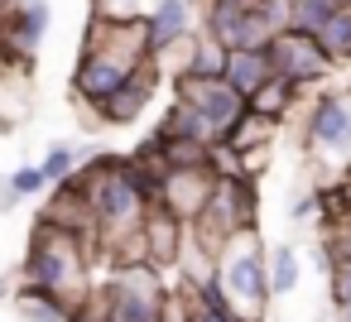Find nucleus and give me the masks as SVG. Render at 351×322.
Returning <instances> with one entry per match:
<instances>
[{
  "mask_svg": "<svg viewBox=\"0 0 351 322\" xmlns=\"http://www.w3.org/2000/svg\"><path fill=\"white\" fill-rule=\"evenodd\" d=\"M92 236H82L77 226H68L63 216L44 212L39 226H34V240H29V255H25V284H39V288H53L73 303L87 298V255H92Z\"/></svg>",
  "mask_w": 351,
  "mask_h": 322,
  "instance_id": "1",
  "label": "nucleus"
},
{
  "mask_svg": "<svg viewBox=\"0 0 351 322\" xmlns=\"http://www.w3.org/2000/svg\"><path fill=\"white\" fill-rule=\"evenodd\" d=\"M289 25V0H212L207 15V29L221 49H265Z\"/></svg>",
  "mask_w": 351,
  "mask_h": 322,
  "instance_id": "2",
  "label": "nucleus"
},
{
  "mask_svg": "<svg viewBox=\"0 0 351 322\" xmlns=\"http://www.w3.org/2000/svg\"><path fill=\"white\" fill-rule=\"evenodd\" d=\"M159 264L149 260H125L97 293L111 312V322H169V303L159 293Z\"/></svg>",
  "mask_w": 351,
  "mask_h": 322,
  "instance_id": "3",
  "label": "nucleus"
},
{
  "mask_svg": "<svg viewBox=\"0 0 351 322\" xmlns=\"http://www.w3.org/2000/svg\"><path fill=\"white\" fill-rule=\"evenodd\" d=\"M217 274H221L226 298L236 303V312L255 322L274 288H269V269H265V255L255 250L250 231H241V236H231V240H226V250L217 255Z\"/></svg>",
  "mask_w": 351,
  "mask_h": 322,
  "instance_id": "4",
  "label": "nucleus"
},
{
  "mask_svg": "<svg viewBox=\"0 0 351 322\" xmlns=\"http://www.w3.org/2000/svg\"><path fill=\"white\" fill-rule=\"evenodd\" d=\"M145 58H149L145 44H130V49H121V44H97V49H82V63H77V73H73L77 101H82L87 111H97Z\"/></svg>",
  "mask_w": 351,
  "mask_h": 322,
  "instance_id": "5",
  "label": "nucleus"
},
{
  "mask_svg": "<svg viewBox=\"0 0 351 322\" xmlns=\"http://www.w3.org/2000/svg\"><path fill=\"white\" fill-rule=\"evenodd\" d=\"M178 97L193 101V106L217 125V145H231V140L241 135V125L255 116L250 97H241L221 73H212V77H178Z\"/></svg>",
  "mask_w": 351,
  "mask_h": 322,
  "instance_id": "6",
  "label": "nucleus"
},
{
  "mask_svg": "<svg viewBox=\"0 0 351 322\" xmlns=\"http://www.w3.org/2000/svg\"><path fill=\"white\" fill-rule=\"evenodd\" d=\"M265 53H269V68H274V77H284V82H293V87H303V82H322L327 73H332V53L322 49V39L317 34H308V29H279L269 44H265Z\"/></svg>",
  "mask_w": 351,
  "mask_h": 322,
  "instance_id": "7",
  "label": "nucleus"
},
{
  "mask_svg": "<svg viewBox=\"0 0 351 322\" xmlns=\"http://www.w3.org/2000/svg\"><path fill=\"white\" fill-rule=\"evenodd\" d=\"M217 169L212 164H197V169H164L159 173V202L169 212H178L183 221H197L217 193Z\"/></svg>",
  "mask_w": 351,
  "mask_h": 322,
  "instance_id": "8",
  "label": "nucleus"
},
{
  "mask_svg": "<svg viewBox=\"0 0 351 322\" xmlns=\"http://www.w3.org/2000/svg\"><path fill=\"white\" fill-rule=\"evenodd\" d=\"M303 140L332 159L351 154V97H317L303 125Z\"/></svg>",
  "mask_w": 351,
  "mask_h": 322,
  "instance_id": "9",
  "label": "nucleus"
},
{
  "mask_svg": "<svg viewBox=\"0 0 351 322\" xmlns=\"http://www.w3.org/2000/svg\"><path fill=\"white\" fill-rule=\"evenodd\" d=\"M140 25H145L149 53L159 58V53H169L173 44H183V39L193 34V25H197V0H154V5L140 15Z\"/></svg>",
  "mask_w": 351,
  "mask_h": 322,
  "instance_id": "10",
  "label": "nucleus"
},
{
  "mask_svg": "<svg viewBox=\"0 0 351 322\" xmlns=\"http://www.w3.org/2000/svg\"><path fill=\"white\" fill-rule=\"evenodd\" d=\"M154 82H159V68H154V53L92 111L97 121H106V125H130V121H140V111L149 106V97H154Z\"/></svg>",
  "mask_w": 351,
  "mask_h": 322,
  "instance_id": "11",
  "label": "nucleus"
},
{
  "mask_svg": "<svg viewBox=\"0 0 351 322\" xmlns=\"http://www.w3.org/2000/svg\"><path fill=\"white\" fill-rule=\"evenodd\" d=\"M49 20H53L49 0H25V5L5 10V20H0V34H5V49H10L15 58H29V53H34V49L44 44V34H49Z\"/></svg>",
  "mask_w": 351,
  "mask_h": 322,
  "instance_id": "12",
  "label": "nucleus"
},
{
  "mask_svg": "<svg viewBox=\"0 0 351 322\" xmlns=\"http://www.w3.org/2000/svg\"><path fill=\"white\" fill-rule=\"evenodd\" d=\"M183 226H188V221H183L178 212H169L164 202L149 207L145 231H140V240H145V260H149V264H173V260H183V245H188Z\"/></svg>",
  "mask_w": 351,
  "mask_h": 322,
  "instance_id": "13",
  "label": "nucleus"
},
{
  "mask_svg": "<svg viewBox=\"0 0 351 322\" xmlns=\"http://www.w3.org/2000/svg\"><path fill=\"white\" fill-rule=\"evenodd\" d=\"M221 77H226L241 97H255V92L274 77V68H269V53H265V49H226Z\"/></svg>",
  "mask_w": 351,
  "mask_h": 322,
  "instance_id": "14",
  "label": "nucleus"
},
{
  "mask_svg": "<svg viewBox=\"0 0 351 322\" xmlns=\"http://www.w3.org/2000/svg\"><path fill=\"white\" fill-rule=\"evenodd\" d=\"M15 303H20V312H25L29 322H73V317H77V303H73V298H63V293H53V288H39V284H25Z\"/></svg>",
  "mask_w": 351,
  "mask_h": 322,
  "instance_id": "15",
  "label": "nucleus"
},
{
  "mask_svg": "<svg viewBox=\"0 0 351 322\" xmlns=\"http://www.w3.org/2000/svg\"><path fill=\"white\" fill-rule=\"evenodd\" d=\"M164 130H173V135H188V140H202V145H217V125L193 106V101H183L178 97V106L169 111V121H164Z\"/></svg>",
  "mask_w": 351,
  "mask_h": 322,
  "instance_id": "16",
  "label": "nucleus"
},
{
  "mask_svg": "<svg viewBox=\"0 0 351 322\" xmlns=\"http://www.w3.org/2000/svg\"><path fill=\"white\" fill-rule=\"evenodd\" d=\"M322 49L341 63V58H351V0H341V5H337V15L322 25Z\"/></svg>",
  "mask_w": 351,
  "mask_h": 322,
  "instance_id": "17",
  "label": "nucleus"
},
{
  "mask_svg": "<svg viewBox=\"0 0 351 322\" xmlns=\"http://www.w3.org/2000/svg\"><path fill=\"white\" fill-rule=\"evenodd\" d=\"M341 0H289V20L293 29H308V34H322V25L337 15Z\"/></svg>",
  "mask_w": 351,
  "mask_h": 322,
  "instance_id": "18",
  "label": "nucleus"
},
{
  "mask_svg": "<svg viewBox=\"0 0 351 322\" xmlns=\"http://www.w3.org/2000/svg\"><path fill=\"white\" fill-rule=\"evenodd\" d=\"M298 274H303V269H298V250H293V245H279L274 260H269V288H274V293H293V288H298Z\"/></svg>",
  "mask_w": 351,
  "mask_h": 322,
  "instance_id": "19",
  "label": "nucleus"
},
{
  "mask_svg": "<svg viewBox=\"0 0 351 322\" xmlns=\"http://www.w3.org/2000/svg\"><path fill=\"white\" fill-rule=\"evenodd\" d=\"M44 188H49L44 164H25V169L10 178V193H15V197H34V193H44Z\"/></svg>",
  "mask_w": 351,
  "mask_h": 322,
  "instance_id": "20",
  "label": "nucleus"
},
{
  "mask_svg": "<svg viewBox=\"0 0 351 322\" xmlns=\"http://www.w3.org/2000/svg\"><path fill=\"white\" fill-rule=\"evenodd\" d=\"M73 169H77V154H73L68 145H53V149L44 154V173H49V183H63Z\"/></svg>",
  "mask_w": 351,
  "mask_h": 322,
  "instance_id": "21",
  "label": "nucleus"
},
{
  "mask_svg": "<svg viewBox=\"0 0 351 322\" xmlns=\"http://www.w3.org/2000/svg\"><path fill=\"white\" fill-rule=\"evenodd\" d=\"M322 264L337 269V264H351V221L341 226V236H332V245L322 250Z\"/></svg>",
  "mask_w": 351,
  "mask_h": 322,
  "instance_id": "22",
  "label": "nucleus"
},
{
  "mask_svg": "<svg viewBox=\"0 0 351 322\" xmlns=\"http://www.w3.org/2000/svg\"><path fill=\"white\" fill-rule=\"evenodd\" d=\"M332 298H337V308H351V264L332 269Z\"/></svg>",
  "mask_w": 351,
  "mask_h": 322,
  "instance_id": "23",
  "label": "nucleus"
},
{
  "mask_svg": "<svg viewBox=\"0 0 351 322\" xmlns=\"http://www.w3.org/2000/svg\"><path fill=\"white\" fill-rule=\"evenodd\" d=\"M97 10H101V15H116V20H140L135 0H97Z\"/></svg>",
  "mask_w": 351,
  "mask_h": 322,
  "instance_id": "24",
  "label": "nucleus"
},
{
  "mask_svg": "<svg viewBox=\"0 0 351 322\" xmlns=\"http://www.w3.org/2000/svg\"><path fill=\"white\" fill-rule=\"evenodd\" d=\"M317 207H322V202H317V193H308V197H298V202H293V216L303 221V216H313Z\"/></svg>",
  "mask_w": 351,
  "mask_h": 322,
  "instance_id": "25",
  "label": "nucleus"
},
{
  "mask_svg": "<svg viewBox=\"0 0 351 322\" xmlns=\"http://www.w3.org/2000/svg\"><path fill=\"white\" fill-rule=\"evenodd\" d=\"M0 20H5V10H0ZM0 63H25V58H15V53L5 49V34H0Z\"/></svg>",
  "mask_w": 351,
  "mask_h": 322,
  "instance_id": "26",
  "label": "nucleus"
}]
</instances>
